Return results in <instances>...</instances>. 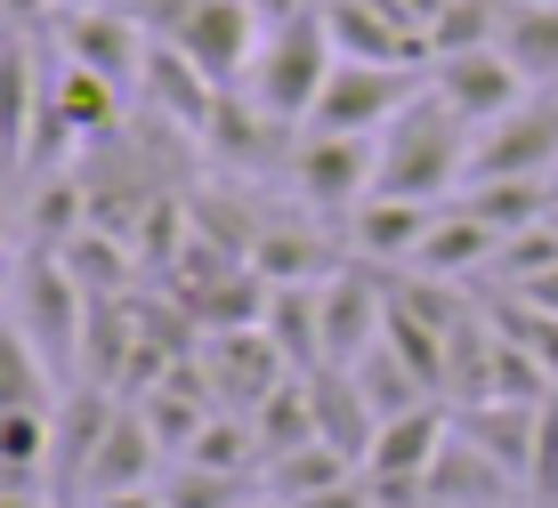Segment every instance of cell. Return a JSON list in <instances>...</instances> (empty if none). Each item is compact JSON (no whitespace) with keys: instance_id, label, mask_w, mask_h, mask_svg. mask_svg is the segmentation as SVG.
<instances>
[{"instance_id":"6da1fadb","label":"cell","mask_w":558,"mask_h":508,"mask_svg":"<svg viewBox=\"0 0 558 508\" xmlns=\"http://www.w3.org/2000/svg\"><path fill=\"white\" fill-rule=\"evenodd\" d=\"M470 138L477 129L421 89L380 129V186L373 194H389V202H453V186H470Z\"/></svg>"},{"instance_id":"7a4b0ae2","label":"cell","mask_w":558,"mask_h":508,"mask_svg":"<svg viewBox=\"0 0 558 508\" xmlns=\"http://www.w3.org/2000/svg\"><path fill=\"white\" fill-rule=\"evenodd\" d=\"M332 65H340V41H332V25H324V0H316V9H292V16H267V41L252 57L243 97H252L267 122L307 129V113H316Z\"/></svg>"},{"instance_id":"3957f363","label":"cell","mask_w":558,"mask_h":508,"mask_svg":"<svg viewBox=\"0 0 558 508\" xmlns=\"http://www.w3.org/2000/svg\"><path fill=\"white\" fill-rule=\"evenodd\" d=\"M16 323H25V339L41 347L49 371H73L82 331H89V290L73 283L65 250H49V243L25 250V267H16Z\"/></svg>"},{"instance_id":"277c9868","label":"cell","mask_w":558,"mask_h":508,"mask_svg":"<svg viewBox=\"0 0 558 508\" xmlns=\"http://www.w3.org/2000/svg\"><path fill=\"white\" fill-rule=\"evenodd\" d=\"M421 89H429L421 65H364V57H340L324 97H316V113H307V129H324V138H380Z\"/></svg>"},{"instance_id":"5b68a950","label":"cell","mask_w":558,"mask_h":508,"mask_svg":"<svg viewBox=\"0 0 558 508\" xmlns=\"http://www.w3.org/2000/svg\"><path fill=\"white\" fill-rule=\"evenodd\" d=\"M283 178H292L307 210H356L380 186V138H324V129H307L283 153Z\"/></svg>"},{"instance_id":"8992f818","label":"cell","mask_w":558,"mask_h":508,"mask_svg":"<svg viewBox=\"0 0 558 508\" xmlns=\"http://www.w3.org/2000/svg\"><path fill=\"white\" fill-rule=\"evenodd\" d=\"M162 41H179L219 89H243L252 82V57L267 41V16L252 9V0H186V16L162 33Z\"/></svg>"},{"instance_id":"52a82bcc","label":"cell","mask_w":558,"mask_h":508,"mask_svg":"<svg viewBox=\"0 0 558 508\" xmlns=\"http://www.w3.org/2000/svg\"><path fill=\"white\" fill-rule=\"evenodd\" d=\"M558 170V89H534L502 122L470 138V186L477 178H550Z\"/></svg>"},{"instance_id":"ba28073f","label":"cell","mask_w":558,"mask_h":508,"mask_svg":"<svg viewBox=\"0 0 558 508\" xmlns=\"http://www.w3.org/2000/svg\"><path fill=\"white\" fill-rule=\"evenodd\" d=\"M389 339V267H340L324 283V371H356Z\"/></svg>"},{"instance_id":"9c48e42d","label":"cell","mask_w":558,"mask_h":508,"mask_svg":"<svg viewBox=\"0 0 558 508\" xmlns=\"http://www.w3.org/2000/svg\"><path fill=\"white\" fill-rule=\"evenodd\" d=\"M429 97L453 106L470 129H486V122H502L510 106H526L534 89L502 49H461V57H429Z\"/></svg>"},{"instance_id":"30bf717a","label":"cell","mask_w":558,"mask_h":508,"mask_svg":"<svg viewBox=\"0 0 558 508\" xmlns=\"http://www.w3.org/2000/svg\"><path fill=\"white\" fill-rule=\"evenodd\" d=\"M57 49H65V65H89V73H106L113 89H130L146 73V25L122 9V0H106V9H65L57 16Z\"/></svg>"},{"instance_id":"8fae6325","label":"cell","mask_w":558,"mask_h":508,"mask_svg":"<svg viewBox=\"0 0 558 508\" xmlns=\"http://www.w3.org/2000/svg\"><path fill=\"white\" fill-rule=\"evenodd\" d=\"M203 371H210V396H219V412H243L252 420L267 396H276L283 380H292V363H283V347L267 339V331H210L195 347Z\"/></svg>"},{"instance_id":"7c38bea8","label":"cell","mask_w":558,"mask_h":508,"mask_svg":"<svg viewBox=\"0 0 558 508\" xmlns=\"http://www.w3.org/2000/svg\"><path fill=\"white\" fill-rule=\"evenodd\" d=\"M33 122H49V82L33 33H0V170L33 162Z\"/></svg>"},{"instance_id":"4fadbf2b","label":"cell","mask_w":558,"mask_h":508,"mask_svg":"<svg viewBox=\"0 0 558 508\" xmlns=\"http://www.w3.org/2000/svg\"><path fill=\"white\" fill-rule=\"evenodd\" d=\"M138 484H162V436L146 428V412H113L106 444L82 468V500H113V493H138Z\"/></svg>"},{"instance_id":"5bb4252c","label":"cell","mask_w":558,"mask_h":508,"mask_svg":"<svg viewBox=\"0 0 558 508\" xmlns=\"http://www.w3.org/2000/svg\"><path fill=\"white\" fill-rule=\"evenodd\" d=\"M494 250H502V234H494L486 219H470L461 202L437 210V226L421 234L413 267L405 275H429V283H486L494 275Z\"/></svg>"},{"instance_id":"9a60e30c","label":"cell","mask_w":558,"mask_h":508,"mask_svg":"<svg viewBox=\"0 0 558 508\" xmlns=\"http://www.w3.org/2000/svg\"><path fill=\"white\" fill-rule=\"evenodd\" d=\"M324 25H332L340 57H364V65H429L421 33L389 9V0H324Z\"/></svg>"},{"instance_id":"2e32d148","label":"cell","mask_w":558,"mask_h":508,"mask_svg":"<svg viewBox=\"0 0 558 508\" xmlns=\"http://www.w3.org/2000/svg\"><path fill=\"white\" fill-rule=\"evenodd\" d=\"M437 210H446V202H389V194H373V202L349 210V250H356L364 267H389V275H405L413 250H421V234L437 226Z\"/></svg>"},{"instance_id":"e0dca14e","label":"cell","mask_w":558,"mask_h":508,"mask_svg":"<svg viewBox=\"0 0 558 508\" xmlns=\"http://www.w3.org/2000/svg\"><path fill=\"white\" fill-rule=\"evenodd\" d=\"M138 89H146V106H154V113H170L179 129H210V113H219V82H210V73H203L179 41H162V49L146 57Z\"/></svg>"},{"instance_id":"ac0fdd59","label":"cell","mask_w":558,"mask_h":508,"mask_svg":"<svg viewBox=\"0 0 558 508\" xmlns=\"http://www.w3.org/2000/svg\"><path fill=\"white\" fill-rule=\"evenodd\" d=\"M49 129H57V138L106 146L113 129H122V89H113L106 73H89V65H65L49 82Z\"/></svg>"},{"instance_id":"d6986e66","label":"cell","mask_w":558,"mask_h":508,"mask_svg":"<svg viewBox=\"0 0 558 508\" xmlns=\"http://www.w3.org/2000/svg\"><path fill=\"white\" fill-rule=\"evenodd\" d=\"M461 436L494 453L518 484H534V444H543V404H461Z\"/></svg>"},{"instance_id":"ffe728a7","label":"cell","mask_w":558,"mask_h":508,"mask_svg":"<svg viewBox=\"0 0 558 508\" xmlns=\"http://www.w3.org/2000/svg\"><path fill=\"white\" fill-rule=\"evenodd\" d=\"M446 436H453L446 404H421V412L380 420V436H373V460H364V476H421V484H429V468H437V453H446Z\"/></svg>"},{"instance_id":"44dd1931","label":"cell","mask_w":558,"mask_h":508,"mask_svg":"<svg viewBox=\"0 0 558 508\" xmlns=\"http://www.w3.org/2000/svg\"><path fill=\"white\" fill-rule=\"evenodd\" d=\"M307 387H316V436L364 468L373 460V436H380V412L356 387V371H307Z\"/></svg>"},{"instance_id":"7402d4cb","label":"cell","mask_w":558,"mask_h":508,"mask_svg":"<svg viewBox=\"0 0 558 508\" xmlns=\"http://www.w3.org/2000/svg\"><path fill=\"white\" fill-rule=\"evenodd\" d=\"M252 267H259L267 283H332L340 275V250H332V234H316V226L267 219L252 234Z\"/></svg>"},{"instance_id":"603a6c76","label":"cell","mask_w":558,"mask_h":508,"mask_svg":"<svg viewBox=\"0 0 558 508\" xmlns=\"http://www.w3.org/2000/svg\"><path fill=\"white\" fill-rule=\"evenodd\" d=\"M510 468L494 460V453H477L470 436H446V453H437V468H429V500L437 508H486V500H510Z\"/></svg>"},{"instance_id":"cb8c5ba5","label":"cell","mask_w":558,"mask_h":508,"mask_svg":"<svg viewBox=\"0 0 558 508\" xmlns=\"http://www.w3.org/2000/svg\"><path fill=\"white\" fill-rule=\"evenodd\" d=\"M259 331L283 347L292 371H324V283H276Z\"/></svg>"},{"instance_id":"d4e9b609","label":"cell","mask_w":558,"mask_h":508,"mask_svg":"<svg viewBox=\"0 0 558 508\" xmlns=\"http://www.w3.org/2000/svg\"><path fill=\"white\" fill-rule=\"evenodd\" d=\"M210 153H219V162H243V170H259V162H283V122H267V113L252 106V97L243 89H219V113H210Z\"/></svg>"},{"instance_id":"484cf974","label":"cell","mask_w":558,"mask_h":508,"mask_svg":"<svg viewBox=\"0 0 558 508\" xmlns=\"http://www.w3.org/2000/svg\"><path fill=\"white\" fill-rule=\"evenodd\" d=\"M461 210H470V219H486L494 234H526V226H543L550 219V202H558V186L550 178H477L470 194H453Z\"/></svg>"},{"instance_id":"4316f807","label":"cell","mask_w":558,"mask_h":508,"mask_svg":"<svg viewBox=\"0 0 558 508\" xmlns=\"http://www.w3.org/2000/svg\"><path fill=\"white\" fill-rule=\"evenodd\" d=\"M494 49L526 73V89H558V0H543V9H502V41Z\"/></svg>"},{"instance_id":"83f0119b","label":"cell","mask_w":558,"mask_h":508,"mask_svg":"<svg viewBox=\"0 0 558 508\" xmlns=\"http://www.w3.org/2000/svg\"><path fill=\"white\" fill-rule=\"evenodd\" d=\"M252 436H259L267 468H276L283 453H300V444H316V387H307V371H292V380L252 412Z\"/></svg>"},{"instance_id":"f1b7e54d","label":"cell","mask_w":558,"mask_h":508,"mask_svg":"<svg viewBox=\"0 0 558 508\" xmlns=\"http://www.w3.org/2000/svg\"><path fill=\"white\" fill-rule=\"evenodd\" d=\"M349 476H364V468L316 436V444H300V453H283L276 468H267V493L292 508V500H316V493H332V484H349Z\"/></svg>"},{"instance_id":"f546056e","label":"cell","mask_w":558,"mask_h":508,"mask_svg":"<svg viewBox=\"0 0 558 508\" xmlns=\"http://www.w3.org/2000/svg\"><path fill=\"white\" fill-rule=\"evenodd\" d=\"M65 267H73V283H82L89 299H122L130 290V243L113 226H82L65 243Z\"/></svg>"},{"instance_id":"4dcf8cb0","label":"cell","mask_w":558,"mask_h":508,"mask_svg":"<svg viewBox=\"0 0 558 508\" xmlns=\"http://www.w3.org/2000/svg\"><path fill=\"white\" fill-rule=\"evenodd\" d=\"M486 323L502 331L518 356H534V363H543L550 380H558V315H550V307L518 299V290H494V299H486Z\"/></svg>"},{"instance_id":"1f68e13d","label":"cell","mask_w":558,"mask_h":508,"mask_svg":"<svg viewBox=\"0 0 558 508\" xmlns=\"http://www.w3.org/2000/svg\"><path fill=\"white\" fill-rule=\"evenodd\" d=\"M49 380H57V371L41 363V347L25 339V323L0 315V412H33V404H49Z\"/></svg>"},{"instance_id":"d6a6232c","label":"cell","mask_w":558,"mask_h":508,"mask_svg":"<svg viewBox=\"0 0 558 508\" xmlns=\"http://www.w3.org/2000/svg\"><path fill=\"white\" fill-rule=\"evenodd\" d=\"M162 500L170 508H243V500H259V484L252 476H227V468L179 460V468H162Z\"/></svg>"},{"instance_id":"836d02e7","label":"cell","mask_w":558,"mask_h":508,"mask_svg":"<svg viewBox=\"0 0 558 508\" xmlns=\"http://www.w3.org/2000/svg\"><path fill=\"white\" fill-rule=\"evenodd\" d=\"M502 41V0H446L429 25V57H461V49H494Z\"/></svg>"},{"instance_id":"e575fe53","label":"cell","mask_w":558,"mask_h":508,"mask_svg":"<svg viewBox=\"0 0 558 508\" xmlns=\"http://www.w3.org/2000/svg\"><path fill=\"white\" fill-rule=\"evenodd\" d=\"M550 267H558V226L543 219V226H526V234H510V243L502 250H494V290H526L534 275H550Z\"/></svg>"},{"instance_id":"d590c367","label":"cell","mask_w":558,"mask_h":508,"mask_svg":"<svg viewBox=\"0 0 558 508\" xmlns=\"http://www.w3.org/2000/svg\"><path fill=\"white\" fill-rule=\"evenodd\" d=\"M534 493L558 500V396L543 404V444H534Z\"/></svg>"},{"instance_id":"8d00e7d4","label":"cell","mask_w":558,"mask_h":508,"mask_svg":"<svg viewBox=\"0 0 558 508\" xmlns=\"http://www.w3.org/2000/svg\"><path fill=\"white\" fill-rule=\"evenodd\" d=\"M292 508H380V500H373L364 476H349V484H332V493H316V500H292Z\"/></svg>"},{"instance_id":"74e56055","label":"cell","mask_w":558,"mask_h":508,"mask_svg":"<svg viewBox=\"0 0 558 508\" xmlns=\"http://www.w3.org/2000/svg\"><path fill=\"white\" fill-rule=\"evenodd\" d=\"M41 16H57V0H0V33H33Z\"/></svg>"},{"instance_id":"f35d334b","label":"cell","mask_w":558,"mask_h":508,"mask_svg":"<svg viewBox=\"0 0 558 508\" xmlns=\"http://www.w3.org/2000/svg\"><path fill=\"white\" fill-rule=\"evenodd\" d=\"M82 508H170L162 484H138V493H113V500H82Z\"/></svg>"},{"instance_id":"ab89813d","label":"cell","mask_w":558,"mask_h":508,"mask_svg":"<svg viewBox=\"0 0 558 508\" xmlns=\"http://www.w3.org/2000/svg\"><path fill=\"white\" fill-rule=\"evenodd\" d=\"M518 299H534V307H550V315H558V267H550V275H534Z\"/></svg>"},{"instance_id":"60d3db41","label":"cell","mask_w":558,"mask_h":508,"mask_svg":"<svg viewBox=\"0 0 558 508\" xmlns=\"http://www.w3.org/2000/svg\"><path fill=\"white\" fill-rule=\"evenodd\" d=\"M259 16H292V9H316V0H252Z\"/></svg>"},{"instance_id":"b9f144b4","label":"cell","mask_w":558,"mask_h":508,"mask_svg":"<svg viewBox=\"0 0 558 508\" xmlns=\"http://www.w3.org/2000/svg\"><path fill=\"white\" fill-rule=\"evenodd\" d=\"M0 508H41V493H0Z\"/></svg>"},{"instance_id":"7bdbcfd3","label":"cell","mask_w":558,"mask_h":508,"mask_svg":"<svg viewBox=\"0 0 558 508\" xmlns=\"http://www.w3.org/2000/svg\"><path fill=\"white\" fill-rule=\"evenodd\" d=\"M65 9H106V0H57V16H65Z\"/></svg>"},{"instance_id":"ee69618b","label":"cell","mask_w":558,"mask_h":508,"mask_svg":"<svg viewBox=\"0 0 558 508\" xmlns=\"http://www.w3.org/2000/svg\"><path fill=\"white\" fill-rule=\"evenodd\" d=\"M0 259H9V202H0Z\"/></svg>"},{"instance_id":"f6af8a7d","label":"cell","mask_w":558,"mask_h":508,"mask_svg":"<svg viewBox=\"0 0 558 508\" xmlns=\"http://www.w3.org/2000/svg\"><path fill=\"white\" fill-rule=\"evenodd\" d=\"M9 290H16V267H0V299H9Z\"/></svg>"},{"instance_id":"bcb514c9","label":"cell","mask_w":558,"mask_h":508,"mask_svg":"<svg viewBox=\"0 0 558 508\" xmlns=\"http://www.w3.org/2000/svg\"><path fill=\"white\" fill-rule=\"evenodd\" d=\"M243 508H283V500H276V493H259V500H243Z\"/></svg>"},{"instance_id":"7dc6e473","label":"cell","mask_w":558,"mask_h":508,"mask_svg":"<svg viewBox=\"0 0 558 508\" xmlns=\"http://www.w3.org/2000/svg\"><path fill=\"white\" fill-rule=\"evenodd\" d=\"M486 508H510V500H486Z\"/></svg>"},{"instance_id":"c3c4849f","label":"cell","mask_w":558,"mask_h":508,"mask_svg":"<svg viewBox=\"0 0 558 508\" xmlns=\"http://www.w3.org/2000/svg\"><path fill=\"white\" fill-rule=\"evenodd\" d=\"M550 226H558V202H550Z\"/></svg>"}]
</instances>
